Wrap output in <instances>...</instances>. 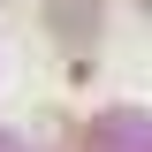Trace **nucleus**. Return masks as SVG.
Returning a JSON list of instances; mask_svg holds the SVG:
<instances>
[{"label": "nucleus", "instance_id": "obj_1", "mask_svg": "<svg viewBox=\"0 0 152 152\" xmlns=\"http://www.w3.org/2000/svg\"><path fill=\"white\" fill-rule=\"evenodd\" d=\"M99 15H107V0H46V23H53V38H69V46H91Z\"/></svg>", "mask_w": 152, "mask_h": 152}]
</instances>
